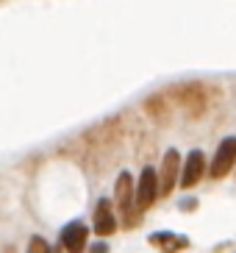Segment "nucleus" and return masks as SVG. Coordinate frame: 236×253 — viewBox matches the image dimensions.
<instances>
[{"instance_id":"obj_1","label":"nucleus","mask_w":236,"mask_h":253,"mask_svg":"<svg viewBox=\"0 0 236 253\" xmlns=\"http://www.w3.org/2000/svg\"><path fill=\"white\" fill-rule=\"evenodd\" d=\"M114 203L119 209V217H122V225L125 228H133L139 223V211L133 206V178L131 172H119L117 175V184H114Z\"/></svg>"},{"instance_id":"obj_2","label":"nucleus","mask_w":236,"mask_h":253,"mask_svg":"<svg viewBox=\"0 0 236 253\" xmlns=\"http://www.w3.org/2000/svg\"><path fill=\"white\" fill-rule=\"evenodd\" d=\"M172 97H175V103L184 109L189 117H200V114L208 109V97H206V89H203V84H178L172 86Z\"/></svg>"},{"instance_id":"obj_3","label":"nucleus","mask_w":236,"mask_h":253,"mask_svg":"<svg viewBox=\"0 0 236 253\" xmlns=\"http://www.w3.org/2000/svg\"><path fill=\"white\" fill-rule=\"evenodd\" d=\"M156 198H158V178H156V170L148 164V167H142L139 181L133 184V206L142 214L156 203Z\"/></svg>"},{"instance_id":"obj_4","label":"nucleus","mask_w":236,"mask_h":253,"mask_svg":"<svg viewBox=\"0 0 236 253\" xmlns=\"http://www.w3.org/2000/svg\"><path fill=\"white\" fill-rule=\"evenodd\" d=\"M178 172H181V153L175 148H170L161 159V170L156 172V178H158V195H170L175 189Z\"/></svg>"},{"instance_id":"obj_5","label":"nucleus","mask_w":236,"mask_h":253,"mask_svg":"<svg viewBox=\"0 0 236 253\" xmlns=\"http://www.w3.org/2000/svg\"><path fill=\"white\" fill-rule=\"evenodd\" d=\"M203 172H206V153H203V150H189L186 162H181L178 186H184V189H192L195 184H200Z\"/></svg>"},{"instance_id":"obj_6","label":"nucleus","mask_w":236,"mask_h":253,"mask_svg":"<svg viewBox=\"0 0 236 253\" xmlns=\"http://www.w3.org/2000/svg\"><path fill=\"white\" fill-rule=\"evenodd\" d=\"M234 164H236V136H225L214 153V162L208 167V175L211 178H225L234 170Z\"/></svg>"},{"instance_id":"obj_7","label":"nucleus","mask_w":236,"mask_h":253,"mask_svg":"<svg viewBox=\"0 0 236 253\" xmlns=\"http://www.w3.org/2000/svg\"><path fill=\"white\" fill-rule=\"evenodd\" d=\"M86 237H89V228L81 223V220H73L61 228V248L67 253H83L86 251Z\"/></svg>"},{"instance_id":"obj_8","label":"nucleus","mask_w":236,"mask_h":253,"mask_svg":"<svg viewBox=\"0 0 236 253\" xmlns=\"http://www.w3.org/2000/svg\"><path fill=\"white\" fill-rule=\"evenodd\" d=\"M92 231H95L97 237H111L114 231H117V217H114V209H111V201H100L95 206V217H92Z\"/></svg>"},{"instance_id":"obj_9","label":"nucleus","mask_w":236,"mask_h":253,"mask_svg":"<svg viewBox=\"0 0 236 253\" xmlns=\"http://www.w3.org/2000/svg\"><path fill=\"white\" fill-rule=\"evenodd\" d=\"M145 112H148V117L156 120L158 126L170 123V117H172V112H170V97H167V95H150L148 100H145Z\"/></svg>"},{"instance_id":"obj_10","label":"nucleus","mask_w":236,"mask_h":253,"mask_svg":"<svg viewBox=\"0 0 236 253\" xmlns=\"http://www.w3.org/2000/svg\"><path fill=\"white\" fill-rule=\"evenodd\" d=\"M150 245H158L164 253H175V251H184L189 245V239L178 237L172 231H156V234H150Z\"/></svg>"},{"instance_id":"obj_11","label":"nucleus","mask_w":236,"mask_h":253,"mask_svg":"<svg viewBox=\"0 0 236 253\" xmlns=\"http://www.w3.org/2000/svg\"><path fill=\"white\" fill-rule=\"evenodd\" d=\"M28 253H50V245L44 242L42 237H31L28 242Z\"/></svg>"},{"instance_id":"obj_12","label":"nucleus","mask_w":236,"mask_h":253,"mask_svg":"<svg viewBox=\"0 0 236 253\" xmlns=\"http://www.w3.org/2000/svg\"><path fill=\"white\" fill-rule=\"evenodd\" d=\"M89 253H109V245H106L103 239H100V242H95V245L89 248Z\"/></svg>"},{"instance_id":"obj_13","label":"nucleus","mask_w":236,"mask_h":253,"mask_svg":"<svg viewBox=\"0 0 236 253\" xmlns=\"http://www.w3.org/2000/svg\"><path fill=\"white\" fill-rule=\"evenodd\" d=\"M181 209H184V211H189V209H197V201H195V198H192V201L186 198V201L181 203Z\"/></svg>"},{"instance_id":"obj_14","label":"nucleus","mask_w":236,"mask_h":253,"mask_svg":"<svg viewBox=\"0 0 236 253\" xmlns=\"http://www.w3.org/2000/svg\"><path fill=\"white\" fill-rule=\"evenodd\" d=\"M50 253H61V248H50Z\"/></svg>"}]
</instances>
